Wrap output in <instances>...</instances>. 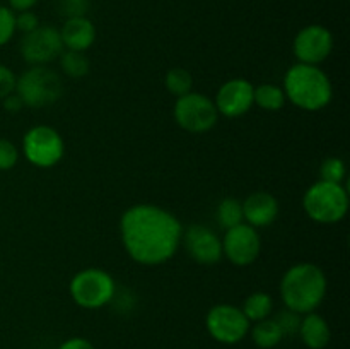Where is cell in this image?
<instances>
[{
	"instance_id": "cell-9",
	"label": "cell",
	"mask_w": 350,
	"mask_h": 349,
	"mask_svg": "<svg viewBox=\"0 0 350 349\" xmlns=\"http://www.w3.org/2000/svg\"><path fill=\"white\" fill-rule=\"evenodd\" d=\"M252 322L234 305H215L208 310L205 325L212 337L222 344H236L250 332Z\"/></svg>"
},
{
	"instance_id": "cell-22",
	"label": "cell",
	"mask_w": 350,
	"mask_h": 349,
	"mask_svg": "<svg viewBox=\"0 0 350 349\" xmlns=\"http://www.w3.org/2000/svg\"><path fill=\"white\" fill-rule=\"evenodd\" d=\"M243 219V205L238 198L228 197L222 198L221 204L217 205V222L221 228L231 229L234 226L241 224Z\"/></svg>"
},
{
	"instance_id": "cell-21",
	"label": "cell",
	"mask_w": 350,
	"mask_h": 349,
	"mask_svg": "<svg viewBox=\"0 0 350 349\" xmlns=\"http://www.w3.org/2000/svg\"><path fill=\"white\" fill-rule=\"evenodd\" d=\"M272 308L273 301L270 294L258 291V293H253L246 298L241 310L250 322H260L269 318V315L272 313Z\"/></svg>"
},
{
	"instance_id": "cell-14",
	"label": "cell",
	"mask_w": 350,
	"mask_h": 349,
	"mask_svg": "<svg viewBox=\"0 0 350 349\" xmlns=\"http://www.w3.org/2000/svg\"><path fill=\"white\" fill-rule=\"evenodd\" d=\"M255 86L246 79H231L224 82L215 96V108L228 118H238L252 109Z\"/></svg>"
},
{
	"instance_id": "cell-1",
	"label": "cell",
	"mask_w": 350,
	"mask_h": 349,
	"mask_svg": "<svg viewBox=\"0 0 350 349\" xmlns=\"http://www.w3.org/2000/svg\"><path fill=\"white\" fill-rule=\"evenodd\" d=\"M120 236L133 262L152 267L173 259L181 245L183 226L167 209L137 204L123 212Z\"/></svg>"
},
{
	"instance_id": "cell-7",
	"label": "cell",
	"mask_w": 350,
	"mask_h": 349,
	"mask_svg": "<svg viewBox=\"0 0 350 349\" xmlns=\"http://www.w3.org/2000/svg\"><path fill=\"white\" fill-rule=\"evenodd\" d=\"M174 120L190 133H205L217 123L219 112L214 101L200 92H187L174 103Z\"/></svg>"
},
{
	"instance_id": "cell-28",
	"label": "cell",
	"mask_w": 350,
	"mask_h": 349,
	"mask_svg": "<svg viewBox=\"0 0 350 349\" xmlns=\"http://www.w3.org/2000/svg\"><path fill=\"white\" fill-rule=\"evenodd\" d=\"M89 7V0H60V12L65 14L67 19L70 17L85 16Z\"/></svg>"
},
{
	"instance_id": "cell-5",
	"label": "cell",
	"mask_w": 350,
	"mask_h": 349,
	"mask_svg": "<svg viewBox=\"0 0 350 349\" xmlns=\"http://www.w3.org/2000/svg\"><path fill=\"white\" fill-rule=\"evenodd\" d=\"M14 92L19 96L24 106L44 108L62 98L64 82L53 68L46 65H33L17 77Z\"/></svg>"
},
{
	"instance_id": "cell-33",
	"label": "cell",
	"mask_w": 350,
	"mask_h": 349,
	"mask_svg": "<svg viewBox=\"0 0 350 349\" xmlns=\"http://www.w3.org/2000/svg\"><path fill=\"white\" fill-rule=\"evenodd\" d=\"M38 0H9L10 9L17 10V12H24V10H31L36 5Z\"/></svg>"
},
{
	"instance_id": "cell-24",
	"label": "cell",
	"mask_w": 350,
	"mask_h": 349,
	"mask_svg": "<svg viewBox=\"0 0 350 349\" xmlns=\"http://www.w3.org/2000/svg\"><path fill=\"white\" fill-rule=\"evenodd\" d=\"M345 163L340 157H327L320 166L321 180L325 181H334V183H342L345 178Z\"/></svg>"
},
{
	"instance_id": "cell-13",
	"label": "cell",
	"mask_w": 350,
	"mask_h": 349,
	"mask_svg": "<svg viewBox=\"0 0 350 349\" xmlns=\"http://www.w3.org/2000/svg\"><path fill=\"white\" fill-rule=\"evenodd\" d=\"M188 255L198 263L211 266L217 263L222 259V242L208 226L191 224L183 229V238Z\"/></svg>"
},
{
	"instance_id": "cell-15",
	"label": "cell",
	"mask_w": 350,
	"mask_h": 349,
	"mask_svg": "<svg viewBox=\"0 0 350 349\" xmlns=\"http://www.w3.org/2000/svg\"><path fill=\"white\" fill-rule=\"evenodd\" d=\"M241 205L243 219L246 221V224L253 226V228L269 226L279 218V201L269 192H255V194L248 195L245 202H241Z\"/></svg>"
},
{
	"instance_id": "cell-3",
	"label": "cell",
	"mask_w": 350,
	"mask_h": 349,
	"mask_svg": "<svg viewBox=\"0 0 350 349\" xmlns=\"http://www.w3.org/2000/svg\"><path fill=\"white\" fill-rule=\"evenodd\" d=\"M282 89L286 99L304 112H320L334 96L330 79L318 65H293L286 72Z\"/></svg>"
},
{
	"instance_id": "cell-6",
	"label": "cell",
	"mask_w": 350,
	"mask_h": 349,
	"mask_svg": "<svg viewBox=\"0 0 350 349\" xmlns=\"http://www.w3.org/2000/svg\"><path fill=\"white\" fill-rule=\"evenodd\" d=\"M115 291L116 286L113 277L98 267L82 269L70 281L72 300L88 310H96L108 305L115 296Z\"/></svg>"
},
{
	"instance_id": "cell-8",
	"label": "cell",
	"mask_w": 350,
	"mask_h": 349,
	"mask_svg": "<svg viewBox=\"0 0 350 349\" xmlns=\"http://www.w3.org/2000/svg\"><path fill=\"white\" fill-rule=\"evenodd\" d=\"M23 153L34 166L51 168L60 163L64 157V139L53 127L36 125L27 130L24 135Z\"/></svg>"
},
{
	"instance_id": "cell-25",
	"label": "cell",
	"mask_w": 350,
	"mask_h": 349,
	"mask_svg": "<svg viewBox=\"0 0 350 349\" xmlns=\"http://www.w3.org/2000/svg\"><path fill=\"white\" fill-rule=\"evenodd\" d=\"M273 320L277 322V325H279V328H280V332H282L284 337H286V335H294L299 332V325H301L299 313L289 310V308H286V310H280L279 313L273 317Z\"/></svg>"
},
{
	"instance_id": "cell-4",
	"label": "cell",
	"mask_w": 350,
	"mask_h": 349,
	"mask_svg": "<svg viewBox=\"0 0 350 349\" xmlns=\"http://www.w3.org/2000/svg\"><path fill=\"white\" fill-rule=\"evenodd\" d=\"M303 207L313 221L321 224H335L347 216V188L334 181H317L304 194Z\"/></svg>"
},
{
	"instance_id": "cell-17",
	"label": "cell",
	"mask_w": 350,
	"mask_h": 349,
	"mask_svg": "<svg viewBox=\"0 0 350 349\" xmlns=\"http://www.w3.org/2000/svg\"><path fill=\"white\" fill-rule=\"evenodd\" d=\"M297 334L301 335L303 342L310 349L327 348L332 337V332H330V327H328L327 320H325L321 315L314 313V311L306 313L303 318H301L299 332H297Z\"/></svg>"
},
{
	"instance_id": "cell-31",
	"label": "cell",
	"mask_w": 350,
	"mask_h": 349,
	"mask_svg": "<svg viewBox=\"0 0 350 349\" xmlns=\"http://www.w3.org/2000/svg\"><path fill=\"white\" fill-rule=\"evenodd\" d=\"M23 106H24V103L21 101V98L16 94V92H12V94H9L3 98V109H5V112L17 113L23 109Z\"/></svg>"
},
{
	"instance_id": "cell-16",
	"label": "cell",
	"mask_w": 350,
	"mask_h": 349,
	"mask_svg": "<svg viewBox=\"0 0 350 349\" xmlns=\"http://www.w3.org/2000/svg\"><path fill=\"white\" fill-rule=\"evenodd\" d=\"M60 31L64 48L74 51H85L96 40V27L85 16L70 17L64 23Z\"/></svg>"
},
{
	"instance_id": "cell-18",
	"label": "cell",
	"mask_w": 350,
	"mask_h": 349,
	"mask_svg": "<svg viewBox=\"0 0 350 349\" xmlns=\"http://www.w3.org/2000/svg\"><path fill=\"white\" fill-rule=\"evenodd\" d=\"M253 103L267 112H279L286 105V94L275 84H260L253 91Z\"/></svg>"
},
{
	"instance_id": "cell-32",
	"label": "cell",
	"mask_w": 350,
	"mask_h": 349,
	"mask_svg": "<svg viewBox=\"0 0 350 349\" xmlns=\"http://www.w3.org/2000/svg\"><path fill=\"white\" fill-rule=\"evenodd\" d=\"M58 349H96V348L88 341V339L72 337L68 339V341H65Z\"/></svg>"
},
{
	"instance_id": "cell-30",
	"label": "cell",
	"mask_w": 350,
	"mask_h": 349,
	"mask_svg": "<svg viewBox=\"0 0 350 349\" xmlns=\"http://www.w3.org/2000/svg\"><path fill=\"white\" fill-rule=\"evenodd\" d=\"M40 26V21H38V16L31 10H24V12H19L16 16V31H23L24 34L31 33L36 27Z\"/></svg>"
},
{
	"instance_id": "cell-20",
	"label": "cell",
	"mask_w": 350,
	"mask_h": 349,
	"mask_svg": "<svg viewBox=\"0 0 350 349\" xmlns=\"http://www.w3.org/2000/svg\"><path fill=\"white\" fill-rule=\"evenodd\" d=\"M58 58H60L62 70L70 79H82L91 70V62L85 57L84 51L65 50L62 51V55Z\"/></svg>"
},
{
	"instance_id": "cell-27",
	"label": "cell",
	"mask_w": 350,
	"mask_h": 349,
	"mask_svg": "<svg viewBox=\"0 0 350 349\" xmlns=\"http://www.w3.org/2000/svg\"><path fill=\"white\" fill-rule=\"evenodd\" d=\"M19 161V151L10 140L0 139V171L14 168Z\"/></svg>"
},
{
	"instance_id": "cell-23",
	"label": "cell",
	"mask_w": 350,
	"mask_h": 349,
	"mask_svg": "<svg viewBox=\"0 0 350 349\" xmlns=\"http://www.w3.org/2000/svg\"><path fill=\"white\" fill-rule=\"evenodd\" d=\"M164 84H166V89L171 94L180 98V96H185L187 92L191 91V88H193V77H191V74L187 68L174 67L167 70Z\"/></svg>"
},
{
	"instance_id": "cell-10",
	"label": "cell",
	"mask_w": 350,
	"mask_h": 349,
	"mask_svg": "<svg viewBox=\"0 0 350 349\" xmlns=\"http://www.w3.org/2000/svg\"><path fill=\"white\" fill-rule=\"evenodd\" d=\"M21 57L31 65H46L64 51L60 31L53 26H38L21 40Z\"/></svg>"
},
{
	"instance_id": "cell-12",
	"label": "cell",
	"mask_w": 350,
	"mask_h": 349,
	"mask_svg": "<svg viewBox=\"0 0 350 349\" xmlns=\"http://www.w3.org/2000/svg\"><path fill=\"white\" fill-rule=\"evenodd\" d=\"M334 50V36L327 27L320 24H310L303 27L294 38V55L299 64L318 65L328 58Z\"/></svg>"
},
{
	"instance_id": "cell-19",
	"label": "cell",
	"mask_w": 350,
	"mask_h": 349,
	"mask_svg": "<svg viewBox=\"0 0 350 349\" xmlns=\"http://www.w3.org/2000/svg\"><path fill=\"white\" fill-rule=\"evenodd\" d=\"M252 339L258 348L272 349L282 341L284 335L273 318H265V320L255 322V327L252 328Z\"/></svg>"
},
{
	"instance_id": "cell-29",
	"label": "cell",
	"mask_w": 350,
	"mask_h": 349,
	"mask_svg": "<svg viewBox=\"0 0 350 349\" xmlns=\"http://www.w3.org/2000/svg\"><path fill=\"white\" fill-rule=\"evenodd\" d=\"M16 74L9 67L0 64V99H3L5 96L12 94L16 91Z\"/></svg>"
},
{
	"instance_id": "cell-2",
	"label": "cell",
	"mask_w": 350,
	"mask_h": 349,
	"mask_svg": "<svg viewBox=\"0 0 350 349\" xmlns=\"http://www.w3.org/2000/svg\"><path fill=\"white\" fill-rule=\"evenodd\" d=\"M327 276L321 267L301 262L289 267L280 281V296L286 308L299 315L317 310L327 294Z\"/></svg>"
},
{
	"instance_id": "cell-11",
	"label": "cell",
	"mask_w": 350,
	"mask_h": 349,
	"mask_svg": "<svg viewBox=\"0 0 350 349\" xmlns=\"http://www.w3.org/2000/svg\"><path fill=\"white\" fill-rule=\"evenodd\" d=\"M222 242V255L234 266L246 267L255 262L262 250V238L253 226L241 224L226 229Z\"/></svg>"
},
{
	"instance_id": "cell-26",
	"label": "cell",
	"mask_w": 350,
	"mask_h": 349,
	"mask_svg": "<svg viewBox=\"0 0 350 349\" xmlns=\"http://www.w3.org/2000/svg\"><path fill=\"white\" fill-rule=\"evenodd\" d=\"M16 33V14L9 7L0 5V47L7 43Z\"/></svg>"
}]
</instances>
